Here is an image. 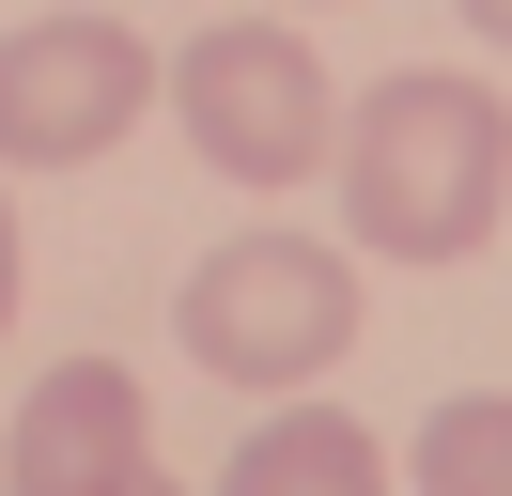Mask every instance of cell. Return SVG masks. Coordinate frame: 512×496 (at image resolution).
<instances>
[{"instance_id": "cell-1", "label": "cell", "mask_w": 512, "mask_h": 496, "mask_svg": "<svg viewBox=\"0 0 512 496\" xmlns=\"http://www.w3.org/2000/svg\"><path fill=\"white\" fill-rule=\"evenodd\" d=\"M326 171H342L357 248H388V264H466L512 217V109L481 78H450V62H404V78L357 93V124H342Z\"/></svg>"}, {"instance_id": "cell-2", "label": "cell", "mask_w": 512, "mask_h": 496, "mask_svg": "<svg viewBox=\"0 0 512 496\" xmlns=\"http://www.w3.org/2000/svg\"><path fill=\"white\" fill-rule=\"evenodd\" d=\"M171 341H187L218 388L311 403V372L357 357V264H342L326 233H233V248H202V264H187Z\"/></svg>"}, {"instance_id": "cell-3", "label": "cell", "mask_w": 512, "mask_h": 496, "mask_svg": "<svg viewBox=\"0 0 512 496\" xmlns=\"http://www.w3.org/2000/svg\"><path fill=\"white\" fill-rule=\"evenodd\" d=\"M156 93L187 109L202 171H233V186H311L326 155H342V78H326V47H311L295 16H218V31H187Z\"/></svg>"}, {"instance_id": "cell-4", "label": "cell", "mask_w": 512, "mask_h": 496, "mask_svg": "<svg viewBox=\"0 0 512 496\" xmlns=\"http://www.w3.org/2000/svg\"><path fill=\"white\" fill-rule=\"evenodd\" d=\"M171 62L125 16H16L0 31V171H94L140 109H156Z\"/></svg>"}, {"instance_id": "cell-5", "label": "cell", "mask_w": 512, "mask_h": 496, "mask_svg": "<svg viewBox=\"0 0 512 496\" xmlns=\"http://www.w3.org/2000/svg\"><path fill=\"white\" fill-rule=\"evenodd\" d=\"M156 465V403L125 357H63L32 372V403L0 419V496H125Z\"/></svg>"}, {"instance_id": "cell-6", "label": "cell", "mask_w": 512, "mask_h": 496, "mask_svg": "<svg viewBox=\"0 0 512 496\" xmlns=\"http://www.w3.org/2000/svg\"><path fill=\"white\" fill-rule=\"evenodd\" d=\"M218 496H404V481H388V450L342 419V403H280V419L218 465Z\"/></svg>"}, {"instance_id": "cell-7", "label": "cell", "mask_w": 512, "mask_h": 496, "mask_svg": "<svg viewBox=\"0 0 512 496\" xmlns=\"http://www.w3.org/2000/svg\"><path fill=\"white\" fill-rule=\"evenodd\" d=\"M404 481H419V496H512V388L435 403V419H419V450H404Z\"/></svg>"}, {"instance_id": "cell-8", "label": "cell", "mask_w": 512, "mask_h": 496, "mask_svg": "<svg viewBox=\"0 0 512 496\" xmlns=\"http://www.w3.org/2000/svg\"><path fill=\"white\" fill-rule=\"evenodd\" d=\"M16 295H32V233H16V202H0V326H16Z\"/></svg>"}, {"instance_id": "cell-9", "label": "cell", "mask_w": 512, "mask_h": 496, "mask_svg": "<svg viewBox=\"0 0 512 496\" xmlns=\"http://www.w3.org/2000/svg\"><path fill=\"white\" fill-rule=\"evenodd\" d=\"M466 31H481V47H512V0H466Z\"/></svg>"}, {"instance_id": "cell-10", "label": "cell", "mask_w": 512, "mask_h": 496, "mask_svg": "<svg viewBox=\"0 0 512 496\" xmlns=\"http://www.w3.org/2000/svg\"><path fill=\"white\" fill-rule=\"evenodd\" d=\"M125 496H187V481H156V465H140V481H125Z\"/></svg>"}]
</instances>
